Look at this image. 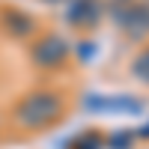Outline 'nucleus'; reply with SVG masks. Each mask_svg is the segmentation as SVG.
I'll list each match as a JSON object with an SVG mask.
<instances>
[{
    "mask_svg": "<svg viewBox=\"0 0 149 149\" xmlns=\"http://www.w3.org/2000/svg\"><path fill=\"white\" fill-rule=\"evenodd\" d=\"M60 113V98L51 95V93H36V95H27L24 102L18 104L15 116L21 125H30V128H39V125H48L54 122Z\"/></svg>",
    "mask_w": 149,
    "mask_h": 149,
    "instance_id": "nucleus-1",
    "label": "nucleus"
},
{
    "mask_svg": "<svg viewBox=\"0 0 149 149\" xmlns=\"http://www.w3.org/2000/svg\"><path fill=\"white\" fill-rule=\"evenodd\" d=\"M66 54H69V48H66V42L63 39H57V36H45V39L33 48V60L39 66H60L66 60Z\"/></svg>",
    "mask_w": 149,
    "mask_h": 149,
    "instance_id": "nucleus-2",
    "label": "nucleus"
},
{
    "mask_svg": "<svg viewBox=\"0 0 149 149\" xmlns=\"http://www.w3.org/2000/svg\"><path fill=\"white\" fill-rule=\"evenodd\" d=\"M98 18V6L93 3V0H74L72 9H69V21L78 24V27H84V24H93Z\"/></svg>",
    "mask_w": 149,
    "mask_h": 149,
    "instance_id": "nucleus-3",
    "label": "nucleus"
},
{
    "mask_svg": "<svg viewBox=\"0 0 149 149\" xmlns=\"http://www.w3.org/2000/svg\"><path fill=\"white\" fill-rule=\"evenodd\" d=\"M3 24H6L15 36H30V33H33V18L24 15V12H15V9L3 12Z\"/></svg>",
    "mask_w": 149,
    "mask_h": 149,
    "instance_id": "nucleus-4",
    "label": "nucleus"
},
{
    "mask_svg": "<svg viewBox=\"0 0 149 149\" xmlns=\"http://www.w3.org/2000/svg\"><path fill=\"white\" fill-rule=\"evenodd\" d=\"M131 72L137 74L140 81H146V84H149V51H143V54H140L137 60H134V66H131Z\"/></svg>",
    "mask_w": 149,
    "mask_h": 149,
    "instance_id": "nucleus-5",
    "label": "nucleus"
},
{
    "mask_svg": "<svg viewBox=\"0 0 149 149\" xmlns=\"http://www.w3.org/2000/svg\"><path fill=\"white\" fill-rule=\"evenodd\" d=\"M98 146H102V137H98V134H86V137L74 140V149H98Z\"/></svg>",
    "mask_w": 149,
    "mask_h": 149,
    "instance_id": "nucleus-6",
    "label": "nucleus"
},
{
    "mask_svg": "<svg viewBox=\"0 0 149 149\" xmlns=\"http://www.w3.org/2000/svg\"><path fill=\"white\" fill-rule=\"evenodd\" d=\"M107 143L113 146V149H128V143H131V134H128V131H119V134H113V137H110Z\"/></svg>",
    "mask_w": 149,
    "mask_h": 149,
    "instance_id": "nucleus-7",
    "label": "nucleus"
},
{
    "mask_svg": "<svg viewBox=\"0 0 149 149\" xmlns=\"http://www.w3.org/2000/svg\"><path fill=\"white\" fill-rule=\"evenodd\" d=\"M143 134H146V137H149V125H146V128H143Z\"/></svg>",
    "mask_w": 149,
    "mask_h": 149,
    "instance_id": "nucleus-8",
    "label": "nucleus"
}]
</instances>
